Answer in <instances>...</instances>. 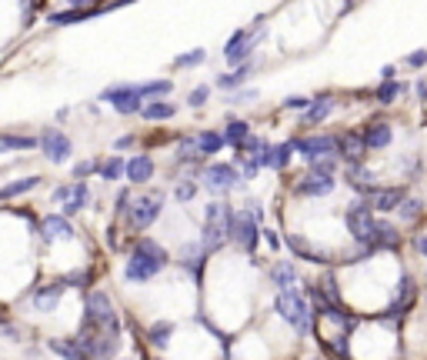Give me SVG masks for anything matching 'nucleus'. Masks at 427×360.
Listing matches in <instances>:
<instances>
[{
  "mask_svg": "<svg viewBox=\"0 0 427 360\" xmlns=\"http://www.w3.org/2000/svg\"><path fill=\"white\" fill-rule=\"evenodd\" d=\"M274 314L280 317L284 324H290L301 337L314 333V320H317V314H314V307H310V300H307L301 284L287 287V290H277L274 294Z\"/></svg>",
  "mask_w": 427,
  "mask_h": 360,
  "instance_id": "7ed1b4c3",
  "label": "nucleus"
},
{
  "mask_svg": "<svg viewBox=\"0 0 427 360\" xmlns=\"http://www.w3.org/2000/svg\"><path fill=\"white\" fill-rule=\"evenodd\" d=\"M397 217H400V220H404V224H417V220H421V217H424V200H421V197H404V200H400V207L394 210Z\"/></svg>",
  "mask_w": 427,
  "mask_h": 360,
  "instance_id": "ea45409f",
  "label": "nucleus"
},
{
  "mask_svg": "<svg viewBox=\"0 0 427 360\" xmlns=\"http://www.w3.org/2000/svg\"><path fill=\"white\" fill-rule=\"evenodd\" d=\"M67 7H77V10H84V7H100V0H67Z\"/></svg>",
  "mask_w": 427,
  "mask_h": 360,
  "instance_id": "13d9d810",
  "label": "nucleus"
},
{
  "mask_svg": "<svg viewBox=\"0 0 427 360\" xmlns=\"http://www.w3.org/2000/svg\"><path fill=\"white\" fill-rule=\"evenodd\" d=\"M137 93L144 100H167L174 93V80H140Z\"/></svg>",
  "mask_w": 427,
  "mask_h": 360,
  "instance_id": "e433bc0d",
  "label": "nucleus"
},
{
  "mask_svg": "<svg viewBox=\"0 0 427 360\" xmlns=\"http://www.w3.org/2000/svg\"><path fill=\"white\" fill-rule=\"evenodd\" d=\"M197 137V150L211 160L214 153H220L224 150V137H220V130H200V134H194Z\"/></svg>",
  "mask_w": 427,
  "mask_h": 360,
  "instance_id": "37998d69",
  "label": "nucleus"
},
{
  "mask_svg": "<svg viewBox=\"0 0 427 360\" xmlns=\"http://www.w3.org/2000/svg\"><path fill=\"white\" fill-rule=\"evenodd\" d=\"M130 200H134V194H130L127 187H123V190H117V197H114V217H127Z\"/></svg>",
  "mask_w": 427,
  "mask_h": 360,
  "instance_id": "3c124183",
  "label": "nucleus"
},
{
  "mask_svg": "<svg viewBox=\"0 0 427 360\" xmlns=\"http://www.w3.org/2000/svg\"><path fill=\"white\" fill-rule=\"evenodd\" d=\"M361 140H364L367 150H387L391 140H394V130H391L387 120H370V123L361 127Z\"/></svg>",
  "mask_w": 427,
  "mask_h": 360,
  "instance_id": "4be33fe9",
  "label": "nucleus"
},
{
  "mask_svg": "<svg viewBox=\"0 0 427 360\" xmlns=\"http://www.w3.org/2000/svg\"><path fill=\"white\" fill-rule=\"evenodd\" d=\"M100 10H107V3H100V7H84V10H77V7H67V10H61V14H50L47 20H50L54 27H67V24H80V20H87V17L100 14Z\"/></svg>",
  "mask_w": 427,
  "mask_h": 360,
  "instance_id": "72a5a7b5",
  "label": "nucleus"
},
{
  "mask_svg": "<svg viewBox=\"0 0 427 360\" xmlns=\"http://www.w3.org/2000/svg\"><path fill=\"white\" fill-rule=\"evenodd\" d=\"M67 117H70V107H61V110H57V123H63Z\"/></svg>",
  "mask_w": 427,
  "mask_h": 360,
  "instance_id": "052dcab7",
  "label": "nucleus"
},
{
  "mask_svg": "<svg viewBox=\"0 0 427 360\" xmlns=\"http://www.w3.org/2000/svg\"><path fill=\"white\" fill-rule=\"evenodd\" d=\"M174 330H177L174 320H157V324L147 327V344H151L153 350H164V347L174 340Z\"/></svg>",
  "mask_w": 427,
  "mask_h": 360,
  "instance_id": "c9c22d12",
  "label": "nucleus"
},
{
  "mask_svg": "<svg viewBox=\"0 0 427 360\" xmlns=\"http://www.w3.org/2000/svg\"><path fill=\"white\" fill-rule=\"evenodd\" d=\"M327 350H331V354H334L337 360H347V357H351V344H347V333H344V330H340V333H334V337L327 340Z\"/></svg>",
  "mask_w": 427,
  "mask_h": 360,
  "instance_id": "49530a36",
  "label": "nucleus"
},
{
  "mask_svg": "<svg viewBox=\"0 0 427 360\" xmlns=\"http://www.w3.org/2000/svg\"><path fill=\"white\" fill-rule=\"evenodd\" d=\"M381 80H397V67H394V63L381 67Z\"/></svg>",
  "mask_w": 427,
  "mask_h": 360,
  "instance_id": "bf43d9fd",
  "label": "nucleus"
},
{
  "mask_svg": "<svg viewBox=\"0 0 427 360\" xmlns=\"http://www.w3.org/2000/svg\"><path fill=\"white\" fill-rule=\"evenodd\" d=\"M260 93L257 90H234V93H227V104L230 107H241V104H254Z\"/></svg>",
  "mask_w": 427,
  "mask_h": 360,
  "instance_id": "603ef678",
  "label": "nucleus"
},
{
  "mask_svg": "<svg viewBox=\"0 0 427 360\" xmlns=\"http://www.w3.org/2000/svg\"><path fill=\"white\" fill-rule=\"evenodd\" d=\"M47 350L57 354L61 360H87V354H84V347H80L77 337H50V340H47Z\"/></svg>",
  "mask_w": 427,
  "mask_h": 360,
  "instance_id": "bb28decb",
  "label": "nucleus"
},
{
  "mask_svg": "<svg viewBox=\"0 0 427 360\" xmlns=\"http://www.w3.org/2000/svg\"><path fill=\"white\" fill-rule=\"evenodd\" d=\"M344 177H347V183H351V190L357 197H370L381 190V183H377V177H374V170L367 164H347V170H344Z\"/></svg>",
  "mask_w": 427,
  "mask_h": 360,
  "instance_id": "dca6fc26",
  "label": "nucleus"
},
{
  "mask_svg": "<svg viewBox=\"0 0 427 360\" xmlns=\"http://www.w3.org/2000/svg\"><path fill=\"white\" fill-rule=\"evenodd\" d=\"M37 147H40V153H44L50 164H67L74 157V140L63 134L61 127H44L37 134Z\"/></svg>",
  "mask_w": 427,
  "mask_h": 360,
  "instance_id": "f8f14e48",
  "label": "nucleus"
},
{
  "mask_svg": "<svg viewBox=\"0 0 427 360\" xmlns=\"http://www.w3.org/2000/svg\"><path fill=\"white\" fill-rule=\"evenodd\" d=\"M70 190H74V183H57V187L50 190V200H54V204H63V200L70 197Z\"/></svg>",
  "mask_w": 427,
  "mask_h": 360,
  "instance_id": "5fc2aeb1",
  "label": "nucleus"
},
{
  "mask_svg": "<svg viewBox=\"0 0 427 360\" xmlns=\"http://www.w3.org/2000/svg\"><path fill=\"white\" fill-rule=\"evenodd\" d=\"M307 104H310V97H307V93H290V97L280 100V110H294V114H301V110H307Z\"/></svg>",
  "mask_w": 427,
  "mask_h": 360,
  "instance_id": "8fccbe9b",
  "label": "nucleus"
},
{
  "mask_svg": "<svg viewBox=\"0 0 427 360\" xmlns=\"http://www.w3.org/2000/svg\"><path fill=\"white\" fill-rule=\"evenodd\" d=\"M0 324H7V314H3V307H0Z\"/></svg>",
  "mask_w": 427,
  "mask_h": 360,
  "instance_id": "680f3d73",
  "label": "nucleus"
},
{
  "mask_svg": "<svg viewBox=\"0 0 427 360\" xmlns=\"http://www.w3.org/2000/svg\"><path fill=\"white\" fill-rule=\"evenodd\" d=\"M140 117L151 120V123L174 120V117H177V104H174V100H147V104L140 107Z\"/></svg>",
  "mask_w": 427,
  "mask_h": 360,
  "instance_id": "473e14b6",
  "label": "nucleus"
},
{
  "mask_svg": "<svg viewBox=\"0 0 427 360\" xmlns=\"http://www.w3.org/2000/svg\"><path fill=\"white\" fill-rule=\"evenodd\" d=\"M284 243H287V250L297 257V260L317 264V267H327V264H331V254H327V250H317V247H314L310 240H304L301 234H287V237H284Z\"/></svg>",
  "mask_w": 427,
  "mask_h": 360,
  "instance_id": "aec40b11",
  "label": "nucleus"
},
{
  "mask_svg": "<svg viewBox=\"0 0 427 360\" xmlns=\"http://www.w3.org/2000/svg\"><path fill=\"white\" fill-rule=\"evenodd\" d=\"M337 170H340L337 157H320V160L307 164V174H314V177H337Z\"/></svg>",
  "mask_w": 427,
  "mask_h": 360,
  "instance_id": "c03bdc74",
  "label": "nucleus"
},
{
  "mask_svg": "<svg viewBox=\"0 0 427 360\" xmlns=\"http://www.w3.org/2000/svg\"><path fill=\"white\" fill-rule=\"evenodd\" d=\"M404 197H407V187H381L370 197V207H374V213H394Z\"/></svg>",
  "mask_w": 427,
  "mask_h": 360,
  "instance_id": "393cba45",
  "label": "nucleus"
},
{
  "mask_svg": "<svg viewBox=\"0 0 427 360\" xmlns=\"http://www.w3.org/2000/svg\"><path fill=\"white\" fill-rule=\"evenodd\" d=\"M207 247L200 243V240H190V243H183L181 250H177V267H183L194 280H200V273H204V264H207Z\"/></svg>",
  "mask_w": 427,
  "mask_h": 360,
  "instance_id": "6ab92c4d",
  "label": "nucleus"
},
{
  "mask_svg": "<svg viewBox=\"0 0 427 360\" xmlns=\"http://www.w3.org/2000/svg\"><path fill=\"white\" fill-rule=\"evenodd\" d=\"M250 74H254V60H247V63H241V67H234L230 74H220L217 77V87L224 90V93H234V90L244 87Z\"/></svg>",
  "mask_w": 427,
  "mask_h": 360,
  "instance_id": "c756f323",
  "label": "nucleus"
},
{
  "mask_svg": "<svg viewBox=\"0 0 427 360\" xmlns=\"http://www.w3.org/2000/svg\"><path fill=\"white\" fill-rule=\"evenodd\" d=\"M411 70H424L427 67V50H414V54H407V60H404Z\"/></svg>",
  "mask_w": 427,
  "mask_h": 360,
  "instance_id": "864d4df0",
  "label": "nucleus"
},
{
  "mask_svg": "<svg viewBox=\"0 0 427 360\" xmlns=\"http://www.w3.org/2000/svg\"><path fill=\"white\" fill-rule=\"evenodd\" d=\"M200 190V183L194 174H187V177H174V200L177 204H190L194 197H197Z\"/></svg>",
  "mask_w": 427,
  "mask_h": 360,
  "instance_id": "a19ab883",
  "label": "nucleus"
},
{
  "mask_svg": "<svg viewBox=\"0 0 427 360\" xmlns=\"http://www.w3.org/2000/svg\"><path fill=\"white\" fill-rule=\"evenodd\" d=\"M37 147V137L14 134V130H0V153H24Z\"/></svg>",
  "mask_w": 427,
  "mask_h": 360,
  "instance_id": "2f4dec72",
  "label": "nucleus"
},
{
  "mask_svg": "<svg viewBox=\"0 0 427 360\" xmlns=\"http://www.w3.org/2000/svg\"><path fill=\"white\" fill-rule=\"evenodd\" d=\"M220 137H224V147H241L247 137H250V123L241 117H227V123H224V130H220Z\"/></svg>",
  "mask_w": 427,
  "mask_h": 360,
  "instance_id": "7c9ffc66",
  "label": "nucleus"
},
{
  "mask_svg": "<svg viewBox=\"0 0 427 360\" xmlns=\"http://www.w3.org/2000/svg\"><path fill=\"white\" fill-rule=\"evenodd\" d=\"M337 190V177H314V174H301L294 180V194L297 197H331Z\"/></svg>",
  "mask_w": 427,
  "mask_h": 360,
  "instance_id": "412c9836",
  "label": "nucleus"
},
{
  "mask_svg": "<svg viewBox=\"0 0 427 360\" xmlns=\"http://www.w3.org/2000/svg\"><path fill=\"white\" fill-rule=\"evenodd\" d=\"M134 144H137V137H134V134H123V137H117V140H114V150H117V153H123V150H130Z\"/></svg>",
  "mask_w": 427,
  "mask_h": 360,
  "instance_id": "6e6d98bb",
  "label": "nucleus"
},
{
  "mask_svg": "<svg viewBox=\"0 0 427 360\" xmlns=\"http://www.w3.org/2000/svg\"><path fill=\"white\" fill-rule=\"evenodd\" d=\"M37 237H40V243H54V240H74L77 230L74 224H70V217H63V213H47V217H40L37 220Z\"/></svg>",
  "mask_w": 427,
  "mask_h": 360,
  "instance_id": "4468645a",
  "label": "nucleus"
},
{
  "mask_svg": "<svg viewBox=\"0 0 427 360\" xmlns=\"http://www.w3.org/2000/svg\"><path fill=\"white\" fill-rule=\"evenodd\" d=\"M290 147L294 153L310 164V160H320V157H337V134H301L290 137Z\"/></svg>",
  "mask_w": 427,
  "mask_h": 360,
  "instance_id": "9b49d317",
  "label": "nucleus"
},
{
  "mask_svg": "<svg viewBox=\"0 0 427 360\" xmlns=\"http://www.w3.org/2000/svg\"><path fill=\"white\" fill-rule=\"evenodd\" d=\"M267 273H271V284H274V290H287V287H297V284H301V277H297V267H294L290 260H277V264L267 270Z\"/></svg>",
  "mask_w": 427,
  "mask_h": 360,
  "instance_id": "c85d7f7f",
  "label": "nucleus"
},
{
  "mask_svg": "<svg viewBox=\"0 0 427 360\" xmlns=\"http://www.w3.org/2000/svg\"><path fill=\"white\" fill-rule=\"evenodd\" d=\"M290 160H294V147H290V140H284V144H271L267 147V164L271 170H287Z\"/></svg>",
  "mask_w": 427,
  "mask_h": 360,
  "instance_id": "4c0bfd02",
  "label": "nucleus"
},
{
  "mask_svg": "<svg viewBox=\"0 0 427 360\" xmlns=\"http://www.w3.org/2000/svg\"><path fill=\"white\" fill-rule=\"evenodd\" d=\"M334 93H317V97H310V104H307V110H301V120H297V127H304V130H310V127H320L324 120L334 114Z\"/></svg>",
  "mask_w": 427,
  "mask_h": 360,
  "instance_id": "2eb2a0df",
  "label": "nucleus"
},
{
  "mask_svg": "<svg viewBox=\"0 0 427 360\" xmlns=\"http://www.w3.org/2000/svg\"><path fill=\"white\" fill-rule=\"evenodd\" d=\"M267 147H271V140L250 134L244 144L237 147V153H234V157H244V160H254L257 167H264V164H267Z\"/></svg>",
  "mask_w": 427,
  "mask_h": 360,
  "instance_id": "cd10ccee",
  "label": "nucleus"
},
{
  "mask_svg": "<svg viewBox=\"0 0 427 360\" xmlns=\"http://www.w3.org/2000/svg\"><path fill=\"white\" fill-rule=\"evenodd\" d=\"M123 177H127V183H134V187H144V183L153 177V157L151 153H134V157L127 160Z\"/></svg>",
  "mask_w": 427,
  "mask_h": 360,
  "instance_id": "b1692460",
  "label": "nucleus"
},
{
  "mask_svg": "<svg viewBox=\"0 0 427 360\" xmlns=\"http://www.w3.org/2000/svg\"><path fill=\"white\" fill-rule=\"evenodd\" d=\"M44 183V177H20V180H10V183H3L0 187V200H14V197H24V194H33L37 187Z\"/></svg>",
  "mask_w": 427,
  "mask_h": 360,
  "instance_id": "f704fd0d",
  "label": "nucleus"
},
{
  "mask_svg": "<svg viewBox=\"0 0 427 360\" xmlns=\"http://www.w3.org/2000/svg\"><path fill=\"white\" fill-rule=\"evenodd\" d=\"M207 100H211V87H207V84H200V87H194L187 93V107H190V110H200Z\"/></svg>",
  "mask_w": 427,
  "mask_h": 360,
  "instance_id": "de8ad7c7",
  "label": "nucleus"
},
{
  "mask_svg": "<svg viewBox=\"0 0 427 360\" xmlns=\"http://www.w3.org/2000/svg\"><path fill=\"white\" fill-rule=\"evenodd\" d=\"M100 170V160L97 157H91V160H77L74 164V180H87L91 174H97Z\"/></svg>",
  "mask_w": 427,
  "mask_h": 360,
  "instance_id": "09e8293b",
  "label": "nucleus"
},
{
  "mask_svg": "<svg viewBox=\"0 0 427 360\" xmlns=\"http://www.w3.org/2000/svg\"><path fill=\"white\" fill-rule=\"evenodd\" d=\"M87 207H91V187H87V180H74V190L61 204V213L63 217H77L80 210H87Z\"/></svg>",
  "mask_w": 427,
  "mask_h": 360,
  "instance_id": "a878e982",
  "label": "nucleus"
},
{
  "mask_svg": "<svg viewBox=\"0 0 427 360\" xmlns=\"http://www.w3.org/2000/svg\"><path fill=\"white\" fill-rule=\"evenodd\" d=\"M63 290H67V287H61L57 280H54V284H37V287H31L27 300H31V307L37 314H54L57 303H61V297H63Z\"/></svg>",
  "mask_w": 427,
  "mask_h": 360,
  "instance_id": "f3484780",
  "label": "nucleus"
},
{
  "mask_svg": "<svg viewBox=\"0 0 427 360\" xmlns=\"http://www.w3.org/2000/svg\"><path fill=\"white\" fill-rule=\"evenodd\" d=\"M367 147L361 140V130H340L337 134V160L344 164H364Z\"/></svg>",
  "mask_w": 427,
  "mask_h": 360,
  "instance_id": "a211bd4d",
  "label": "nucleus"
},
{
  "mask_svg": "<svg viewBox=\"0 0 427 360\" xmlns=\"http://www.w3.org/2000/svg\"><path fill=\"white\" fill-rule=\"evenodd\" d=\"M260 220H264V207L260 200H247L244 207L237 210V224H234V237L230 243H237L244 254L257 257V243H260Z\"/></svg>",
  "mask_w": 427,
  "mask_h": 360,
  "instance_id": "20e7f679",
  "label": "nucleus"
},
{
  "mask_svg": "<svg viewBox=\"0 0 427 360\" xmlns=\"http://www.w3.org/2000/svg\"><path fill=\"white\" fill-rule=\"evenodd\" d=\"M400 243H404L400 227L377 217V224H374V237H370V247H374V250H400Z\"/></svg>",
  "mask_w": 427,
  "mask_h": 360,
  "instance_id": "5701e85b",
  "label": "nucleus"
},
{
  "mask_svg": "<svg viewBox=\"0 0 427 360\" xmlns=\"http://www.w3.org/2000/svg\"><path fill=\"white\" fill-rule=\"evenodd\" d=\"M344 224H347V234H351L354 243H370L374 237V224H377V213L370 207L367 197H354L347 210H344Z\"/></svg>",
  "mask_w": 427,
  "mask_h": 360,
  "instance_id": "6e6552de",
  "label": "nucleus"
},
{
  "mask_svg": "<svg viewBox=\"0 0 427 360\" xmlns=\"http://www.w3.org/2000/svg\"><path fill=\"white\" fill-rule=\"evenodd\" d=\"M160 213H164V190H151V194L130 200L127 224H130V230L144 234V230H151V227L160 220Z\"/></svg>",
  "mask_w": 427,
  "mask_h": 360,
  "instance_id": "1a4fd4ad",
  "label": "nucleus"
},
{
  "mask_svg": "<svg viewBox=\"0 0 427 360\" xmlns=\"http://www.w3.org/2000/svg\"><path fill=\"white\" fill-rule=\"evenodd\" d=\"M260 237L267 240L271 250H280V234H277V230H260Z\"/></svg>",
  "mask_w": 427,
  "mask_h": 360,
  "instance_id": "4d7b16f0",
  "label": "nucleus"
},
{
  "mask_svg": "<svg viewBox=\"0 0 427 360\" xmlns=\"http://www.w3.org/2000/svg\"><path fill=\"white\" fill-rule=\"evenodd\" d=\"M84 327H97V330H107L114 337L123 333V320L114 307V300L107 297L104 290H87V317H84Z\"/></svg>",
  "mask_w": 427,
  "mask_h": 360,
  "instance_id": "39448f33",
  "label": "nucleus"
},
{
  "mask_svg": "<svg viewBox=\"0 0 427 360\" xmlns=\"http://www.w3.org/2000/svg\"><path fill=\"white\" fill-rule=\"evenodd\" d=\"M170 264V254L164 243H157L153 237H137L130 254L123 260V280L127 284H151L157 273H164Z\"/></svg>",
  "mask_w": 427,
  "mask_h": 360,
  "instance_id": "f257e3e1",
  "label": "nucleus"
},
{
  "mask_svg": "<svg viewBox=\"0 0 427 360\" xmlns=\"http://www.w3.org/2000/svg\"><path fill=\"white\" fill-rule=\"evenodd\" d=\"M207 60V50L204 47H194V50H187L181 57H174V70H190V67H200Z\"/></svg>",
  "mask_w": 427,
  "mask_h": 360,
  "instance_id": "a18cd8bd",
  "label": "nucleus"
},
{
  "mask_svg": "<svg viewBox=\"0 0 427 360\" xmlns=\"http://www.w3.org/2000/svg\"><path fill=\"white\" fill-rule=\"evenodd\" d=\"M97 100H100V104H110L117 114H123V117H134V114H140V107H144V97L137 93V84H130V80L107 84Z\"/></svg>",
  "mask_w": 427,
  "mask_h": 360,
  "instance_id": "9d476101",
  "label": "nucleus"
},
{
  "mask_svg": "<svg viewBox=\"0 0 427 360\" xmlns=\"http://www.w3.org/2000/svg\"><path fill=\"white\" fill-rule=\"evenodd\" d=\"M407 90V84H400V80H381L377 84V90H374V100L381 107H391V104H397V97Z\"/></svg>",
  "mask_w": 427,
  "mask_h": 360,
  "instance_id": "58836bf2",
  "label": "nucleus"
},
{
  "mask_svg": "<svg viewBox=\"0 0 427 360\" xmlns=\"http://www.w3.org/2000/svg\"><path fill=\"white\" fill-rule=\"evenodd\" d=\"M234 224H237V207L224 204V200H211L204 207V224H200V243L207 247V254H217L220 247H227L234 237Z\"/></svg>",
  "mask_w": 427,
  "mask_h": 360,
  "instance_id": "f03ea898",
  "label": "nucleus"
},
{
  "mask_svg": "<svg viewBox=\"0 0 427 360\" xmlns=\"http://www.w3.org/2000/svg\"><path fill=\"white\" fill-rule=\"evenodd\" d=\"M77 340H80V347H84L87 360H110L114 354H117V347H121V337H114V333L97 330V327H84Z\"/></svg>",
  "mask_w": 427,
  "mask_h": 360,
  "instance_id": "ddd939ff",
  "label": "nucleus"
},
{
  "mask_svg": "<svg viewBox=\"0 0 427 360\" xmlns=\"http://www.w3.org/2000/svg\"><path fill=\"white\" fill-rule=\"evenodd\" d=\"M197 183L207 190V194L214 197H227L230 190H244L247 183L241 180V170H237V164H207L204 170L197 174Z\"/></svg>",
  "mask_w": 427,
  "mask_h": 360,
  "instance_id": "0eeeda50",
  "label": "nucleus"
},
{
  "mask_svg": "<svg viewBox=\"0 0 427 360\" xmlns=\"http://www.w3.org/2000/svg\"><path fill=\"white\" fill-rule=\"evenodd\" d=\"M123 170H127V160H123L121 153H110L107 160H100V180H107V183H117V180L123 177Z\"/></svg>",
  "mask_w": 427,
  "mask_h": 360,
  "instance_id": "79ce46f5",
  "label": "nucleus"
},
{
  "mask_svg": "<svg viewBox=\"0 0 427 360\" xmlns=\"http://www.w3.org/2000/svg\"><path fill=\"white\" fill-rule=\"evenodd\" d=\"M264 27H267V17H257L254 24H247V27L230 33L227 44H224V60H227L230 67H241V63H247V60L254 57V47H257Z\"/></svg>",
  "mask_w": 427,
  "mask_h": 360,
  "instance_id": "423d86ee",
  "label": "nucleus"
}]
</instances>
